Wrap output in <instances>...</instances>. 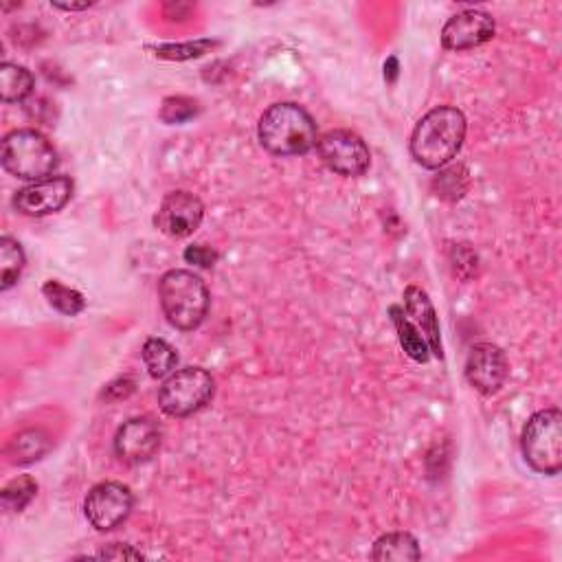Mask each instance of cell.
Listing matches in <instances>:
<instances>
[{
	"instance_id": "obj_14",
	"label": "cell",
	"mask_w": 562,
	"mask_h": 562,
	"mask_svg": "<svg viewBox=\"0 0 562 562\" xmlns=\"http://www.w3.org/2000/svg\"><path fill=\"white\" fill-rule=\"evenodd\" d=\"M404 312L411 319L415 328L420 330V334L429 343V350L435 358H444V345H442V332H440V319H437V312L433 301L429 295L418 286H409L404 290Z\"/></svg>"
},
{
	"instance_id": "obj_28",
	"label": "cell",
	"mask_w": 562,
	"mask_h": 562,
	"mask_svg": "<svg viewBox=\"0 0 562 562\" xmlns=\"http://www.w3.org/2000/svg\"><path fill=\"white\" fill-rule=\"evenodd\" d=\"M99 558H106V560L132 558V560H139V558H143V556H141V552H134V549H132V547H128V545H119V543H115V545H110L108 549H104V552L99 554Z\"/></svg>"
},
{
	"instance_id": "obj_17",
	"label": "cell",
	"mask_w": 562,
	"mask_h": 562,
	"mask_svg": "<svg viewBox=\"0 0 562 562\" xmlns=\"http://www.w3.org/2000/svg\"><path fill=\"white\" fill-rule=\"evenodd\" d=\"M51 448V440L49 435L40 431V429H29L18 433L14 440H11L7 455L11 464L25 466V464H33L38 462L42 455H47V451Z\"/></svg>"
},
{
	"instance_id": "obj_18",
	"label": "cell",
	"mask_w": 562,
	"mask_h": 562,
	"mask_svg": "<svg viewBox=\"0 0 562 562\" xmlns=\"http://www.w3.org/2000/svg\"><path fill=\"white\" fill-rule=\"evenodd\" d=\"M33 93V75L20 64H0V99L5 104H20Z\"/></svg>"
},
{
	"instance_id": "obj_16",
	"label": "cell",
	"mask_w": 562,
	"mask_h": 562,
	"mask_svg": "<svg viewBox=\"0 0 562 562\" xmlns=\"http://www.w3.org/2000/svg\"><path fill=\"white\" fill-rule=\"evenodd\" d=\"M372 558L378 562H409L420 560L422 552L415 536L409 532H389L374 543Z\"/></svg>"
},
{
	"instance_id": "obj_15",
	"label": "cell",
	"mask_w": 562,
	"mask_h": 562,
	"mask_svg": "<svg viewBox=\"0 0 562 562\" xmlns=\"http://www.w3.org/2000/svg\"><path fill=\"white\" fill-rule=\"evenodd\" d=\"M389 319L393 323V328H396V332H398V341L402 345L404 354L413 358L415 363H429V358H431L429 343H426V339L420 334V330L411 323V319L407 317L404 308L391 306L389 308Z\"/></svg>"
},
{
	"instance_id": "obj_26",
	"label": "cell",
	"mask_w": 562,
	"mask_h": 562,
	"mask_svg": "<svg viewBox=\"0 0 562 562\" xmlns=\"http://www.w3.org/2000/svg\"><path fill=\"white\" fill-rule=\"evenodd\" d=\"M185 260L189 264L200 266V268H211L218 260V253L209 249V246H205V244H194V246H187Z\"/></svg>"
},
{
	"instance_id": "obj_2",
	"label": "cell",
	"mask_w": 562,
	"mask_h": 562,
	"mask_svg": "<svg viewBox=\"0 0 562 562\" xmlns=\"http://www.w3.org/2000/svg\"><path fill=\"white\" fill-rule=\"evenodd\" d=\"M262 148L273 156H301L319 143L317 121L295 101H279L268 106L257 123Z\"/></svg>"
},
{
	"instance_id": "obj_5",
	"label": "cell",
	"mask_w": 562,
	"mask_h": 562,
	"mask_svg": "<svg viewBox=\"0 0 562 562\" xmlns=\"http://www.w3.org/2000/svg\"><path fill=\"white\" fill-rule=\"evenodd\" d=\"M527 466L538 475L554 477L562 470V413L552 407L534 413L521 433Z\"/></svg>"
},
{
	"instance_id": "obj_25",
	"label": "cell",
	"mask_w": 562,
	"mask_h": 562,
	"mask_svg": "<svg viewBox=\"0 0 562 562\" xmlns=\"http://www.w3.org/2000/svg\"><path fill=\"white\" fill-rule=\"evenodd\" d=\"M196 112H198V104L194 99L167 97L161 106V119L165 123H170V126H174V123H185L191 117H196Z\"/></svg>"
},
{
	"instance_id": "obj_10",
	"label": "cell",
	"mask_w": 562,
	"mask_h": 562,
	"mask_svg": "<svg viewBox=\"0 0 562 562\" xmlns=\"http://www.w3.org/2000/svg\"><path fill=\"white\" fill-rule=\"evenodd\" d=\"M73 181L69 176H49L44 181L31 183L14 196V209L22 216L44 218L62 211L73 198Z\"/></svg>"
},
{
	"instance_id": "obj_12",
	"label": "cell",
	"mask_w": 562,
	"mask_h": 562,
	"mask_svg": "<svg viewBox=\"0 0 562 562\" xmlns=\"http://www.w3.org/2000/svg\"><path fill=\"white\" fill-rule=\"evenodd\" d=\"M161 426L152 418H132L119 426L115 435V453L123 464L139 466L150 462L161 448Z\"/></svg>"
},
{
	"instance_id": "obj_3",
	"label": "cell",
	"mask_w": 562,
	"mask_h": 562,
	"mask_svg": "<svg viewBox=\"0 0 562 562\" xmlns=\"http://www.w3.org/2000/svg\"><path fill=\"white\" fill-rule=\"evenodd\" d=\"M159 301L172 328L194 332L207 319L211 297L200 275L185 268H172L159 279Z\"/></svg>"
},
{
	"instance_id": "obj_13",
	"label": "cell",
	"mask_w": 562,
	"mask_h": 562,
	"mask_svg": "<svg viewBox=\"0 0 562 562\" xmlns=\"http://www.w3.org/2000/svg\"><path fill=\"white\" fill-rule=\"evenodd\" d=\"M494 18L488 11L464 9L446 20L442 29V44L448 51H470L494 38Z\"/></svg>"
},
{
	"instance_id": "obj_22",
	"label": "cell",
	"mask_w": 562,
	"mask_h": 562,
	"mask_svg": "<svg viewBox=\"0 0 562 562\" xmlns=\"http://www.w3.org/2000/svg\"><path fill=\"white\" fill-rule=\"evenodd\" d=\"M38 494V483L29 475H22L11 479L7 486L0 492V503L9 512H22Z\"/></svg>"
},
{
	"instance_id": "obj_6",
	"label": "cell",
	"mask_w": 562,
	"mask_h": 562,
	"mask_svg": "<svg viewBox=\"0 0 562 562\" xmlns=\"http://www.w3.org/2000/svg\"><path fill=\"white\" fill-rule=\"evenodd\" d=\"M216 393V380L202 367H183L165 378L159 389V407L170 418H189L205 409Z\"/></svg>"
},
{
	"instance_id": "obj_27",
	"label": "cell",
	"mask_w": 562,
	"mask_h": 562,
	"mask_svg": "<svg viewBox=\"0 0 562 562\" xmlns=\"http://www.w3.org/2000/svg\"><path fill=\"white\" fill-rule=\"evenodd\" d=\"M132 391H134V382L130 378H119V380L112 382V385L106 387L104 398L106 400H121V398H128Z\"/></svg>"
},
{
	"instance_id": "obj_8",
	"label": "cell",
	"mask_w": 562,
	"mask_h": 562,
	"mask_svg": "<svg viewBox=\"0 0 562 562\" xmlns=\"http://www.w3.org/2000/svg\"><path fill=\"white\" fill-rule=\"evenodd\" d=\"M132 508V490L119 481L97 483V486L86 494L84 501L86 519L97 532L117 530L121 523L128 521Z\"/></svg>"
},
{
	"instance_id": "obj_23",
	"label": "cell",
	"mask_w": 562,
	"mask_h": 562,
	"mask_svg": "<svg viewBox=\"0 0 562 562\" xmlns=\"http://www.w3.org/2000/svg\"><path fill=\"white\" fill-rule=\"evenodd\" d=\"M218 42L213 40H196V42H185V44H159V47H150L156 58L170 60V62H187L196 60L207 55L211 49H216Z\"/></svg>"
},
{
	"instance_id": "obj_1",
	"label": "cell",
	"mask_w": 562,
	"mask_h": 562,
	"mask_svg": "<svg viewBox=\"0 0 562 562\" xmlns=\"http://www.w3.org/2000/svg\"><path fill=\"white\" fill-rule=\"evenodd\" d=\"M466 117L453 106H437L415 123L411 156L424 170H442L459 154L466 139Z\"/></svg>"
},
{
	"instance_id": "obj_24",
	"label": "cell",
	"mask_w": 562,
	"mask_h": 562,
	"mask_svg": "<svg viewBox=\"0 0 562 562\" xmlns=\"http://www.w3.org/2000/svg\"><path fill=\"white\" fill-rule=\"evenodd\" d=\"M466 176L468 174H466L464 167H442L440 178L435 181L437 196L451 198V200L462 198L464 191H466V185H468Z\"/></svg>"
},
{
	"instance_id": "obj_7",
	"label": "cell",
	"mask_w": 562,
	"mask_h": 562,
	"mask_svg": "<svg viewBox=\"0 0 562 562\" xmlns=\"http://www.w3.org/2000/svg\"><path fill=\"white\" fill-rule=\"evenodd\" d=\"M317 152L330 172L345 178L363 176L372 165V152L363 137L345 128L330 130L319 137Z\"/></svg>"
},
{
	"instance_id": "obj_20",
	"label": "cell",
	"mask_w": 562,
	"mask_h": 562,
	"mask_svg": "<svg viewBox=\"0 0 562 562\" xmlns=\"http://www.w3.org/2000/svg\"><path fill=\"white\" fill-rule=\"evenodd\" d=\"M25 262V251H22L20 242L3 235L0 238V290L7 292L11 286H16Z\"/></svg>"
},
{
	"instance_id": "obj_11",
	"label": "cell",
	"mask_w": 562,
	"mask_h": 562,
	"mask_svg": "<svg viewBox=\"0 0 562 562\" xmlns=\"http://www.w3.org/2000/svg\"><path fill=\"white\" fill-rule=\"evenodd\" d=\"M466 380L483 396H494L508 380L510 367L505 352L494 343H477L466 356Z\"/></svg>"
},
{
	"instance_id": "obj_21",
	"label": "cell",
	"mask_w": 562,
	"mask_h": 562,
	"mask_svg": "<svg viewBox=\"0 0 562 562\" xmlns=\"http://www.w3.org/2000/svg\"><path fill=\"white\" fill-rule=\"evenodd\" d=\"M42 295L49 301V306L64 314V317H77V314L86 310V299L82 292L64 286L60 281H47L42 286Z\"/></svg>"
},
{
	"instance_id": "obj_9",
	"label": "cell",
	"mask_w": 562,
	"mask_h": 562,
	"mask_svg": "<svg viewBox=\"0 0 562 562\" xmlns=\"http://www.w3.org/2000/svg\"><path fill=\"white\" fill-rule=\"evenodd\" d=\"M202 220H205V205L196 194L185 189L170 191L154 216L156 229L178 240L194 235Z\"/></svg>"
},
{
	"instance_id": "obj_4",
	"label": "cell",
	"mask_w": 562,
	"mask_h": 562,
	"mask_svg": "<svg viewBox=\"0 0 562 562\" xmlns=\"http://www.w3.org/2000/svg\"><path fill=\"white\" fill-rule=\"evenodd\" d=\"M0 161H3L7 174L31 183L49 178L60 163L53 143L42 132L31 128L7 134L3 139V150H0Z\"/></svg>"
},
{
	"instance_id": "obj_19",
	"label": "cell",
	"mask_w": 562,
	"mask_h": 562,
	"mask_svg": "<svg viewBox=\"0 0 562 562\" xmlns=\"http://www.w3.org/2000/svg\"><path fill=\"white\" fill-rule=\"evenodd\" d=\"M143 365L152 378H167L176 372L178 354L174 347L163 339H148L141 350Z\"/></svg>"
},
{
	"instance_id": "obj_29",
	"label": "cell",
	"mask_w": 562,
	"mask_h": 562,
	"mask_svg": "<svg viewBox=\"0 0 562 562\" xmlns=\"http://www.w3.org/2000/svg\"><path fill=\"white\" fill-rule=\"evenodd\" d=\"M55 9H62V11H84L88 7H93V3H51Z\"/></svg>"
}]
</instances>
